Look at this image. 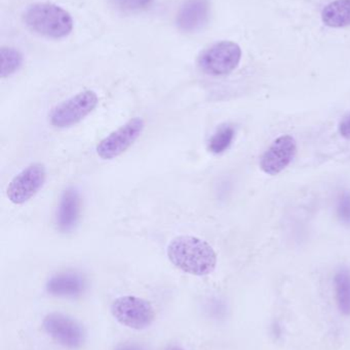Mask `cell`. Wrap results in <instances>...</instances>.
Returning <instances> with one entry per match:
<instances>
[{"instance_id":"8fae6325","label":"cell","mask_w":350,"mask_h":350,"mask_svg":"<svg viewBox=\"0 0 350 350\" xmlns=\"http://www.w3.org/2000/svg\"><path fill=\"white\" fill-rule=\"evenodd\" d=\"M88 288V281L77 271H63L47 281L45 289L49 295L61 298L80 297Z\"/></svg>"},{"instance_id":"9a60e30c","label":"cell","mask_w":350,"mask_h":350,"mask_svg":"<svg viewBox=\"0 0 350 350\" xmlns=\"http://www.w3.org/2000/svg\"><path fill=\"white\" fill-rule=\"evenodd\" d=\"M234 137H236V129L232 125H221L210 139L208 149L216 155L224 153L226 150L229 149Z\"/></svg>"},{"instance_id":"6da1fadb","label":"cell","mask_w":350,"mask_h":350,"mask_svg":"<svg viewBox=\"0 0 350 350\" xmlns=\"http://www.w3.org/2000/svg\"><path fill=\"white\" fill-rule=\"evenodd\" d=\"M166 255L180 271L197 277L213 273L217 267V254L213 247L195 236H178L168 243Z\"/></svg>"},{"instance_id":"ac0fdd59","label":"cell","mask_w":350,"mask_h":350,"mask_svg":"<svg viewBox=\"0 0 350 350\" xmlns=\"http://www.w3.org/2000/svg\"><path fill=\"white\" fill-rule=\"evenodd\" d=\"M337 215L339 219L350 226V191L341 193L337 202Z\"/></svg>"},{"instance_id":"5b68a950","label":"cell","mask_w":350,"mask_h":350,"mask_svg":"<svg viewBox=\"0 0 350 350\" xmlns=\"http://www.w3.org/2000/svg\"><path fill=\"white\" fill-rule=\"evenodd\" d=\"M110 310L116 322L133 330H145L155 320V312L151 304L136 296L116 298L111 304Z\"/></svg>"},{"instance_id":"30bf717a","label":"cell","mask_w":350,"mask_h":350,"mask_svg":"<svg viewBox=\"0 0 350 350\" xmlns=\"http://www.w3.org/2000/svg\"><path fill=\"white\" fill-rule=\"evenodd\" d=\"M210 12L209 0H186L177 14V27L182 32H197L207 25Z\"/></svg>"},{"instance_id":"5bb4252c","label":"cell","mask_w":350,"mask_h":350,"mask_svg":"<svg viewBox=\"0 0 350 350\" xmlns=\"http://www.w3.org/2000/svg\"><path fill=\"white\" fill-rule=\"evenodd\" d=\"M335 295L339 312L350 316V271L341 269L334 277Z\"/></svg>"},{"instance_id":"52a82bcc","label":"cell","mask_w":350,"mask_h":350,"mask_svg":"<svg viewBox=\"0 0 350 350\" xmlns=\"http://www.w3.org/2000/svg\"><path fill=\"white\" fill-rule=\"evenodd\" d=\"M145 129V120L135 117L112 131L97 145L96 153L102 160H113L127 151Z\"/></svg>"},{"instance_id":"3957f363","label":"cell","mask_w":350,"mask_h":350,"mask_svg":"<svg viewBox=\"0 0 350 350\" xmlns=\"http://www.w3.org/2000/svg\"><path fill=\"white\" fill-rule=\"evenodd\" d=\"M98 105V94L94 90L78 92L51 109L49 123L55 129H69L82 122Z\"/></svg>"},{"instance_id":"7c38bea8","label":"cell","mask_w":350,"mask_h":350,"mask_svg":"<svg viewBox=\"0 0 350 350\" xmlns=\"http://www.w3.org/2000/svg\"><path fill=\"white\" fill-rule=\"evenodd\" d=\"M82 211V200L77 189L69 187L64 191L58 206L55 224L61 232H69L77 226Z\"/></svg>"},{"instance_id":"7a4b0ae2","label":"cell","mask_w":350,"mask_h":350,"mask_svg":"<svg viewBox=\"0 0 350 350\" xmlns=\"http://www.w3.org/2000/svg\"><path fill=\"white\" fill-rule=\"evenodd\" d=\"M26 26L36 34L51 39H62L71 34L74 22L71 14L61 6L39 2L27 8L24 14Z\"/></svg>"},{"instance_id":"9c48e42d","label":"cell","mask_w":350,"mask_h":350,"mask_svg":"<svg viewBox=\"0 0 350 350\" xmlns=\"http://www.w3.org/2000/svg\"><path fill=\"white\" fill-rule=\"evenodd\" d=\"M297 154V142L291 135L277 137L260 159V168L264 174L277 175L286 170Z\"/></svg>"},{"instance_id":"2e32d148","label":"cell","mask_w":350,"mask_h":350,"mask_svg":"<svg viewBox=\"0 0 350 350\" xmlns=\"http://www.w3.org/2000/svg\"><path fill=\"white\" fill-rule=\"evenodd\" d=\"M1 57V78H8L16 73L23 65V55L14 47H2L0 51Z\"/></svg>"},{"instance_id":"d6986e66","label":"cell","mask_w":350,"mask_h":350,"mask_svg":"<svg viewBox=\"0 0 350 350\" xmlns=\"http://www.w3.org/2000/svg\"><path fill=\"white\" fill-rule=\"evenodd\" d=\"M339 133L343 139L350 141V114L347 115L339 124Z\"/></svg>"},{"instance_id":"ffe728a7","label":"cell","mask_w":350,"mask_h":350,"mask_svg":"<svg viewBox=\"0 0 350 350\" xmlns=\"http://www.w3.org/2000/svg\"><path fill=\"white\" fill-rule=\"evenodd\" d=\"M114 350H147L142 345L134 342H123L119 343L118 345L115 347Z\"/></svg>"},{"instance_id":"277c9868","label":"cell","mask_w":350,"mask_h":350,"mask_svg":"<svg viewBox=\"0 0 350 350\" xmlns=\"http://www.w3.org/2000/svg\"><path fill=\"white\" fill-rule=\"evenodd\" d=\"M242 51L234 41H220L199 53L197 65L210 76H225L240 65Z\"/></svg>"},{"instance_id":"4fadbf2b","label":"cell","mask_w":350,"mask_h":350,"mask_svg":"<svg viewBox=\"0 0 350 350\" xmlns=\"http://www.w3.org/2000/svg\"><path fill=\"white\" fill-rule=\"evenodd\" d=\"M322 21L331 28L350 26V0H335L325 6Z\"/></svg>"},{"instance_id":"8992f818","label":"cell","mask_w":350,"mask_h":350,"mask_svg":"<svg viewBox=\"0 0 350 350\" xmlns=\"http://www.w3.org/2000/svg\"><path fill=\"white\" fill-rule=\"evenodd\" d=\"M43 329L58 345L68 349H82L86 343L84 326L75 319L62 312H51L43 319Z\"/></svg>"},{"instance_id":"ba28073f","label":"cell","mask_w":350,"mask_h":350,"mask_svg":"<svg viewBox=\"0 0 350 350\" xmlns=\"http://www.w3.org/2000/svg\"><path fill=\"white\" fill-rule=\"evenodd\" d=\"M47 174L45 164L39 162L30 164L10 181L6 189V197L14 205L27 203L42 189Z\"/></svg>"},{"instance_id":"e0dca14e","label":"cell","mask_w":350,"mask_h":350,"mask_svg":"<svg viewBox=\"0 0 350 350\" xmlns=\"http://www.w3.org/2000/svg\"><path fill=\"white\" fill-rule=\"evenodd\" d=\"M153 0H110L111 5L115 10L125 14H133L147 10Z\"/></svg>"},{"instance_id":"44dd1931","label":"cell","mask_w":350,"mask_h":350,"mask_svg":"<svg viewBox=\"0 0 350 350\" xmlns=\"http://www.w3.org/2000/svg\"><path fill=\"white\" fill-rule=\"evenodd\" d=\"M166 350H185L182 349V347H177V345H172V347H168Z\"/></svg>"}]
</instances>
